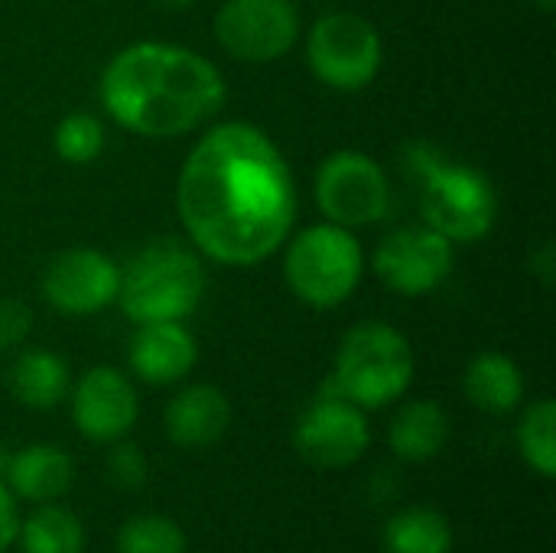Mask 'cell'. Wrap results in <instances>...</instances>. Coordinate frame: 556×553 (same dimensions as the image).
<instances>
[{
	"label": "cell",
	"mask_w": 556,
	"mask_h": 553,
	"mask_svg": "<svg viewBox=\"0 0 556 553\" xmlns=\"http://www.w3.org/2000/svg\"><path fill=\"white\" fill-rule=\"evenodd\" d=\"M176 205L202 254L228 267H251L290 238L296 186L264 130L228 121L212 127L186 156Z\"/></svg>",
	"instance_id": "cell-1"
},
{
	"label": "cell",
	"mask_w": 556,
	"mask_h": 553,
	"mask_svg": "<svg viewBox=\"0 0 556 553\" xmlns=\"http://www.w3.org/2000/svg\"><path fill=\"white\" fill-rule=\"evenodd\" d=\"M388 553H453V525L443 512L414 505L388 518L384 525Z\"/></svg>",
	"instance_id": "cell-21"
},
{
	"label": "cell",
	"mask_w": 556,
	"mask_h": 553,
	"mask_svg": "<svg viewBox=\"0 0 556 553\" xmlns=\"http://www.w3.org/2000/svg\"><path fill=\"white\" fill-rule=\"evenodd\" d=\"M186 531L166 515H137L117 531V553H186Z\"/></svg>",
	"instance_id": "cell-23"
},
{
	"label": "cell",
	"mask_w": 556,
	"mask_h": 553,
	"mask_svg": "<svg viewBox=\"0 0 556 553\" xmlns=\"http://www.w3.org/2000/svg\"><path fill=\"white\" fill-rule=\"evenodd\" d=\"M72 479H75L72 456L49 443H33L10 453L3 469V486L13 492V499L33 505L59 502L72 489Z\"/></svg>",
	"instance_id": "cell-16"
},
{
	"label": "cell",
	"mask_w": 556,
	"mask_h": 553,
	"mask_svg": "<svg viewBox=\"0 0 556 553\" xmlns=\"http://www.w3.org/2000/svg\"><path fill=\"white\" fill-rule=\"evenodd\" d=\"M13 398L29 411H52L68 398L72 378L65 359L46 349H29L16 359L10 372Z\"/></svg>",
	"instance_id": "cell-19"
},
{
	"label": "cell",
	"mask_w": 556,
	"mask_h": 553,
	"mask_svg": "<svg viewBox=\"0 0 556 553\" xmlns=\"http://www.w3.org/2000/svg\"><path fill=\"white\" fill-rule=\"evenodd\" d=\"M410 163L424 179V218L453 244L482 241L498 222V192L492 179L466 163L437 160L430 147H410Z\"/></svg>",
	"instance_id": "cell-5"
},
{
	"label": "cell",
	"mask_w": 556,
	"mask_h": 553,
	"mask_svg": "<svg viewBox=\"0 0 556 553\" xmlns=\"http://www.w3.org/2000/svg\"><path fill=\"white\" fill-rule=\"evenodd\" d=\"M16 544H20V553H85L88 538L75 512L55 502H46V505H36L33 515L20 518Z\"/></svg>",
	"instance_id": "cell-20"
},
{
	"label": "cell",
	"mask_w": 556,
	"mask_h": 553,
	"mask_svg": "<svg viewBox=\"0 0 556 553\" xmlns=\"http://www.w3.org/2000/svg\"><path fill=\"white\" fill-rule=\"evenodd\" d=\"M140 417V394L127 375L98 365L85 372L72 388V420L75 430L91 443L124 440Z\"/></svg>",
	"instance_id": "cell-12"
},
{
	"label": "cell",
	"mask_w": 556,
	"mask_h": 553,
	"mask_svg": "<svg viewBox=\"0 0 556 553\" xmlns=\"http://www.w3.org/2000/svg\"><path fill=\"white\" fill-rule=\"evenodd\" d=\"M381 36L358 13H329L313 23L306 39V59L313 75L339 91H358L375 81L381 68Z\"/></svg>",
	"instance_id": "cell-7"
},
{
	"label": "cell",
	"mask_w": 556,
	"mask_h": 553,
	"mask_svg": "<svg viewBox=\"0 0 556 553\" xmlns=\"http://www.w3.org/2000/svg\"><path fill=\"white\" fill-rule=\"evenodd\" d=\"M199 359V345L182 323H143L137 326L127 362L134 375L147 385L182 381Z\"/></svg>",
	"instance_id": "cell-14"
},
{
	"label": "cell",
	"mask_w": 556,
	"mask_h": 553,
	"mask_svg": "<svg viewBox=\"0 0 556 553\" xmlns=\"http://www.w3.org/2000/svg\"><path fill=\"white\" fill-rule=\"evenodd\" d=\"M371 443V427L362 407L323 388V394L303 411L293 430L296 453L316 469H349Z\"/></svg>",
	"instance_id": "cell-9"
},
{
	"label": "cell",
	"mask_w": 556,
	"mask_h": 553,
	"mask_svg": "<svg viewBox=\"0 0 556 553\" xmlns=\"http://www.w3.org/2000/svg\"><path fill=\"white\" fill-rule=\"evenodd\" d=\"M52 147L72 166L94 163L104 153V124L94 114L75 111V114L59 121V127L52 134Z\"/></svg>",
	"instance_id": "cell-24"
},
{
	"label": "cell",
	"mask_w": 556,
	"mask_h": 553,
	"mask_svg": "<svg viewBox=\"0 0 556 553\" xmlns=\"http://www.w3.org/2000/svg\"><path fill=\"white\" fill-rule=\"evenodd\" d=\"M205 293V267L179 238H160L140 248L121 271L117 303L137 326L182 323Z\"/></svg>",
	"instance_id": "cell-3"
},
{
	"label": "cell",
	"mask_w": 556,
	"mask_h": 553,
	"mask_svg": "<svg viewBox=\"0 0 556 553\" xmlns=\"http://www.w3.org/2000/svg\"><path fill=\"white\" fill-rule=\"evenodd\" d=\"M316 202L332 225H375L391 212V183L368 153L339 150L316 173Z\"/></svg>",
	"instance_id": "cell-8"
},
{
	"label": "cell",
	"mask_w": 556,
	"mask_h": 553,
	"mask_svg": "<svg viewBox=\"0 0 556 553\" xmlns=\"http://www.w3.org/2000/svg\"><path fill=\"white\" fill-rule=\"evenodd\" d=\"M453 271V241H446L430 225H407L391 235L375 251V274L381 284L401 297H424L437 290Z\"/></svg>",
	"instance_id": "cell-11"
},
{
	"label": "cell",
	"mask_w": 556,
	"mask_h": 553,
	"mask_svg": "<svg viewBox=\"0 0 556 553\" xmlns=\"http://www.w3.org/2000/svg\"><path fill=\"white\" fill-rule=\"evenodd\" d=\"M534 261H538V264H534V271H544V287H554V244L547 241Z\"/></svg>",
	"instance_id": "cell-28"
},
{
	"label": "cell",
	"mask_w": 556,
	"mask_h": 553,
	"mask_svg": "<svg viewBox=\"0 0 556 553\" xmlns=\"http://www.w3.org/2000/svg\"><path fill=\"white\" fill-rule=\"evenodd\" d=\"M410 381V342L388 323H358L345 332L336 352V368L326 381V391L352 401L362 411H378L401 401Z\"/></svg>",
	"instance_id": "cell-4"
},
{
	"label": "cell",
	"mask_w": 556,
	"mask_h": 553,
	"mask_svg": "<svg viewBox=\"0 0 556 553\" xmlns=\"http://www.w3.org/2000/svg\"><path fill=\"white\" fill-rule=\"evenodd\" d=\"M300 13L290 0H225L215 13L218 46L241 62H274L293 49Z\"/></svg>",
	"instance_id": "cell-10"
},
{
	"label": "cell",
	"mask_w": 556,
	"mask_h": 553,
	"mask_svg": "<svg viewBox=\"0 0 556 553\" xmlns=\"http://www.w3.org/2000/svg\"><path fill=\"white\" fill-rule=\"evenodd\" d=\"M16 531H20L16 499H13V492L3 486V479H0V553H7L16 544Z\"/></svg>",
	"instance_id": "cell-27"
},
{
	"label": "cell",
	"mask_w": 556,
	"mask_h": 553,
	"mask_svg": "<svg viewBox=\"0 0 556 553\" xmlns=\"http://www.w3.org/2000/svg\"><path fill=\"white\" fill-rule=\"evenodd\" d=\"M108 114L140 137H182L225 104L222 72L169 42H134L101 75Z\"/></svg>",
	"instance_id": "cell-2"
},
{
	"label": "cell",
	"mask_w": 556,
	"mask_h": 553,
	"mask_svg": "<svg viewBox=\"0 0 556 553\" xmlns=\"http://www.w3.org/2000/svg\"><path fill=\"white\" fill-rule=\"evenodd\" d=\"M466 398L485 414H511L525 401V375L515 359L502 352H482L469 362L463 378Z\"/></svg>",
	"instance_id": "cell-18"
},
{
	"label": "cell",
	"mask_w": 556,
	"mask_h": 553,
	"mask_svg": "<svg viewBox=\"0 0 556 553\" xmlns=\"http://www.w3.org/2000/svg\"><path fill=\"white\" fill-rule=\"evenodd\" d=\"M534 3H538V7H541V10H554V3H556V0H534Z\"/></svg>",
	"instance_id": "cell-30"
},
{
	"label": "cell",
	"mask_w": 556,
	"mask_h": 553,
	"mask_svg": "<svg viewBox=\"0 0 556 553\" xmlns=\"http://www.w3.org/2000/svg\"><path fill=\"white\" fill-rule=\"evenodd\" d=\"M166 437L182 450H205L231 427V404L215 385H189L163 411Z\"/></svg>",
	"instance_id": "cell-15"
},
{
	"label": "cell",
	"mask_w": 556,
	"mask_h": 553,
	"mask_svg": "<svg viewBox=\"0 0 556 553\" xmlns=\"http://www.w3.org/2000/svg\"><path fill=\"white\" fill-rule=\"evenodd\" d=\"M362 244L342 225H313L300 231L283 261L287 287L309 306L329 310L345 303L362 280Z\"/></svg>",
	"instance_id": "cell-6"
},
{
	"label": "cell",
	"mask_w": 556,
	"mask_h": 553,
	"mask_svg": "<svg viewBox=\"0 0 556 553\" xmlns=\"http://www.w3.org/2000/svg\"><path fill=\"white\" fill-rule=\"evenodd\" d=\"M108 476L121 489H140L147 482V456H143V450H137L134 443L117 440L111 456H108Z\"/></svg>",
	"instance_id": "cell-25"
},
{
	"label": "cell",
	"mask_w": 556,
	"mask_h": 553,
	"mask_svg": "<svg viewBox=\"0 0 556 553\" xmlns=\"http://www.w3.org/2000/svg\"><path fill=\"white\" fill-rule=\"evenodd\" d=\"M518 450L521 460L541 476L554 479L556 476V404L551 398L534 401L518 424Z\"/></svg>",
	"instance_id": "cell-22"
},
{
	"label": "cell",
	"mask_w": 556,
	"mask_h": 553,
	"mask_svg": "<svg viewBox=\"0 0 556 553\" xmlns=\"http://www.w3.org/2000/svg\"><path fill=\"white\" fill-rule=\"evenodd\" d=\"M388 443L404 463H430L450 443V417L437 401H410L391 420Z\"/></svg>",
	"instance_id": "cell-17"
},
{
	"label": "cell",
	"mask_w": 556,
	"mask_h": 553,
	"mask_svg": "<svg viewBox=\"0 0 556 553\" xmlns=\"http://www.w3.org/2000/svg\"><path fill=\"white\" fill-rule=\"evenodd\" d=\"M33 329V313L20 300H0V349L20 345Z\"/></svg>",
	"instance_id": "cell-26"
},
{
	"label": "cell",
	"mask_w": 556,
	"mask_h": 553,
	"mask_svg": "<svg viewBox=\"0 0 556 553\" xmlns=\"http://www.w3.org/2000/svg\"><path fill=\"white\" fill-rule=\"evenodd\" d=\"M160 7H169V10H186V7H192L195 0H156Z\"/></svg>",
	"instance_id": "cell-29"
},
{
	"label": "cell",
	"mask_w": 556,
	"mask_h": 553,
	"mask_svg": "<svg viewBox=\"0 0 556 553\" xmlns=\"http://www.w3.org/2000/svg\"><path fill=\"white\" fill-rule=\"evenodd\" d=\"M121 271L114 261L91 248H72L46 267L42 293L46 300L68 316H91L108 310L117 300Z\"/></svg>",
	"instance_id": "cell-13"
}]
</instances>
